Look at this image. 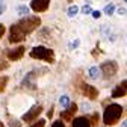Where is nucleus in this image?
I'll return each instance as SVG.
<instances>
[{
  "label": "nucleus",
  "instance_id": "obj_23",
  "mask_svg": "<svg viewBox=\"0 0 127 127\" xmlns=\"http://www.w3.org/2000/svg\"><path fill=\"white\" fill-rule=\"evenodd\" d=\"M8 67H9V64H8V62H5V61L2 62V61H0V71H2V70H6Z\"/></svg>",
  "mask_w": 127,
  "mask_h": 127
},
{
  "label": "nucleus",
  "instance_id": "obj_29",
  "mask_svg": "<svg viewBox=\"0 0 127 127\" xmlns=\"http://www.w3.org/2000/svg\"><path fill=\"white\" fill-rule=\"evenodd\" d=\"M5 30H6V29H5V26H3V24H0V38L3 36V33H5Z\"/></svg>",
  "mask_w": 127,
  "mask_h": 127
},
{
  "label": "nucleus",
  "instance_id": "obj_28",
  "mask_svg": "<svg viewBox=\"0 0 127 127\" xmlns=\"http://www.w3.org/2000/svg\"><path fill=\"white\" fill-rule=\"evenodd\" d=\"M5 11H6V5H5V3H2V5H0V15H2Z\"/></svg>",
  "mask_w": 127,
  "mask_h": 127
},
{
  "label": "nucleus",
  "instance_id": "obj_10",
  "mask_svg": "<svg viewBox=\"0 0 127 127\" xmlns=\"http://www.w3.org/2000/svg\"><path fill=\"white\" fill-rule=\"evenodd\" d=\"M24 55V47H17V49H12L8 52V59L9 61H20Z\"/></svg>",
  "mask_w": 127,
  "mask_h": 127
},
{
  "label": "nucleus",
  "instance_id": "obj_20",
  "mask_svg": "<svg viewBox=\"0 0 127 127\" xmlns=\"http://www.w3.org/2000/svg\"><path fill=\"white\" fill-rule=\"evenodd\" d=\"M30 127H45V120H38V121H35L33 124H32Z\"/></svg>",
  "mask_w": 127,
  "mask_h": 127
},
{
  "label": "nucleus",
  "instance_id": "obj_13",
  "mask_svg": "<svg viewBox=\"0 0 127 127\" xmlns=\"http://www.w3.org/2000/svg\"><path fill=\"white\" fill-rule=\"evenodd\" d=\"M101 76V70L98 68V67H89V70H88V77L89 79H92V80H97V79Z\"/></svg>",
  "mask_w": 127,
  "mask_h": 127
},
{
  "label": "nucleus",
  "instance_id": "obj_8",
  "mask_svg": "<svg viewBox=\"0 0 127 127\" xmlns=\"http://www.w3.org/2000/svg\"><path fill=\"white\" fill-rule=\"evenodd\" d=\"M76 112H77V104H76V103H70V106L61 114V118L65 120V121H73Z\"/></svg>",
  "mask_w": 127,
  "mask_h": 127
},
{
  "label": "nucleus",
  "instance_id": "obj_22",
  "mask_svg": "<svg viewBox=\"0 0 127 127\" xmlns=\"http://www.w3.org/2000/svg\"><path fill=\"white\" fill-rule=\"evenodd\" d=\"M9 126H11V127H21V123L17 121V120H12V121L9 123Z\"/></svg>",
  "mask_w": 127,
  "mask_h": 127
},
{
  "label": "nucleus",
  "instance_id": "obj_7",
  "mask_svg": "<svg viewBox=\"0 0 127 127\" xmlns=\"http://www.w3.org/2000/svg\"><path fill=\"white\" fill-rule=\"evenodd\" d=\"M50 5V0H32L30 2V8L33 9L35 12H44L47 11Z\"/></svg>",
  "mask_w": 127,
  "mask_h": 127
},
{
  "label": "nucleus",
  "instance_id": "obj_2",
  "mask_svg": "<svg viewBox=\"0 0 127 127\" xmlns=\"http://www.w3.org/2000/svg\"><path fill=\"white\" fill-rule=\"evenodd\" d=\"M30 58L33 59H39V61H45V62H55V53L52 49H47L44 45H36L30 50Z\"/></svg>",
  "mask_w": 127,
  "mask_h": 127
},
{
  "label": "nucleus",
  "instance_id": "obj_26",
  "mask_svg": "<svg viewBox=\"0 0 127 127\" xmlns=\"http://www.w3.org/2000/svg\"><path fill=\"white\" fill-rule=\"evenodd\" d=\"M92 17L94 18H100L101 17V12L100 11H92Z\"/></svg>",
  "mask_w": 127,
  "mask_h": 127
},
{
  "label": "nucleus",
  "instance_id": "obj_27",
  "mask_svg": "<svg viewBox=\"0 0 127 127\" xmlns=\"http://www.w3.org/2000/svg\"><path fill=\"white\" fill-rule=\"evenodd\" d=\"M91 120H92V124H97L98 123V114H94Z\"/></svg>",
  "mask_w": 127,
  "mask_h": 127
},
{
  "label": "nucleus",
  "instance_id": "obj_25",
  "mask_svg": "<svg viewBox=\"0 0 127 127\" xmlns=\"http://www.w3.org/2000/svg\"><path fill=\"white\" fill-rule=\"evenodd\" d=\"M52 127H65V124H64L62 121H55Z\"/></svg>",
  "mask_w": 127,
  "mask_h": 127
},
{
  "label": "nucleus",
  "instance_id": "obj_32",
  "mask_svg": "<svg viewBox=\"0 0 127 127\" xmlns=\"http://www.w3.org/2000/svg\"><path fill=\"white\" fill-rule=\"evenodd\" d=\"M0 127H5V126H3V123H2V121H0Z\"/></svg>",
  "mask_w": 127,
  "mask_h": 127
},
{
  "label": "nucleus",
  "instance_id": "obj_33",
  "mask_svg": "<svg viewBox=\"0 0 127 127\" xmlns=\"http://www.w3.org/2000/svg\"><path fill=\"white\" fill-rule=\"evenodd\" d=\"M2 3H3V0H0V5H2Z\"/></svg>",
  "mask_w": 127,
  "mask_h": 127
},
{
  "label": "nucleus",
  "instance_id": "obj_24",
  "mask_svg": "<svg viewBox=\"0 0 127 127\" xmlns=\"http://www.w3.org/2000/svg\"><path fill=\"white\" fill-rule=\"evenodd\" d=\"M117 12H118V15H126V14H127V9H126V8H118Z\"/></svg>",
  "mask_w": 127,
  "mask_h": 127
},
{
  "label": "nucleus",
  "instance_id": "obj_17",
  "mask_svg": "<svg viewBox=\"0 0 127 127\" xmlns=\"http://www.w3.org/2000/svg\"><path fill=\"white\" fill-rule=\"evenodd\" d=\"M115 11H117V8H115V5H114V3L106 5V6H104V9H103V12H104L106 15H112Z\"/></svg>",
  "mask_w": 127,
  "mask_h": 127
},
{
  "label": "nucleus",
  "instance_id": "obj_14",
  "mask_svg": "<svg viewBox=\"0 0 127 127\" xmlns=\"http://www.w3.org/2000/svg\"><path fill=\"white\" fill-rule=\"evenodd\" d=\"M15 11H17L18 15H21V17H26V15H29V8L26 5H18L17 8H15Z\"/></svg>",
  "mask_w": 127,
  "mask_h": 127
},
{
  "label": "nucleus",
  "instance_id": "obj_19",
  "mask_svg": "<svg viewBox=\"0 0 127 127\" xmlns=\"http://www.w3.org/2000/svg\"><path fill=\"white\" fill-rule=\"evenodd\" d=\"M79 44H80V41H79V39H74V41H71V42L68 44V49H70V50H74V49H77V47H79Z\"/></svg>",
  "mask_w": 127,
  "mask_h": 127
},
{
  "label": "nucleus",
  "instance_id": "obj_16",
  "mask_svg": "<svg viewBox=\"0 0 127 127\" xmlns=\"http://www.w3.org/2000/svg\"><path fill=\"white\" fill-rule=\"evenodd\" d=\"M59 104L62 106V109H67L70 106V97L68 95H62V97L59 98Z\"/></svg>",
  "mask_w": 127,
  "mask_h": 127
},
{
  "label": "nucleus",
  "instance_id": "obj_15",
  "mask_svg": "<svg viewBox=\"0 0 127 127\" xmlns=\"http://www.w3.org/2000/svg\"><path fill=\"white\" fill-rule=\"evenodd\" d=\"M79 11H80V9H79V6L73 5V6H70V8H68V11H67V15H68L70 18H73V17H76V15L79 14Z\"/></svg>",
  "mask_w": 127,
  "mask_h": 127
},
{
  "label": "nucleus",
  "instance_id": "obj_5",
  "mask_svg": "<svg viewBox=\"0 0 127 127\" xmlns=\"http://www.w3.org/2000/svg\"><path fill=\"white\" fill-rule=\"evenodd\" d=\"M26 38V33L18 27V24H12L9 30V42H20Z\"/></svg>",
  "mask_w": 127,
  "mask_h": 127
},
{
  "label": "nucleus",
  "instance_id": "obj_11",
  "mask_svg": "<svg viewBox=\"0 0 127 127\" xmlns=\"http://www.w3.org/2000/svg\"><path fill=\"white\" fill-rule=\"evenodd\" d=\"M83 94L86 95V97H89L91 100L98 97V91L95 89L94 86H91V85H83Z\"/></svg>",
  "mask_w": 127,
  "mask_h": 127
},
{
  "label": "nucleus",
  "instance_id": "obj_31",
  "mask_svg": "<svg viewBox=\"0 0 127 127\" xmlns=\"http://www.w3.org/2000/svg\"><path fill=\"white\" fill-rule=\"evenodd\" d=\"M121 127H127V120H126V121H123V124H121Z\"/></svg>",
  "mask_w": 127,
  "mask_h": 127
},
{
  "label": "nucleus",
  "instance_id": "obj_6",
  "mask_svg": "<svg viewBox=\"0 0 127 127\" xmlns=\"http://www.w3.org/2000/svg\"><path fill=\"white\" fill-rule=\"evenodd\" d=\"M42 112V106L41 104H35L33 107H30L27 112L23 115V121H26V123H29V121H33V120H36L38 118V115Z\"/></svg>",
  "mask_w": 127,
  "mask_h": 127
},
{
  "label": "nucleus",
  "instance_id": "obj_18",
  "mask_svg": "<svg viewBox=\"0 0 127 127\" xmlns=\"http://www.w3.org/2000/svg\"><path fill=\"white\" fill-rule=\"evenodd\" d=\"M8 85V77L6 76H0V92H2Z\"/></svg>",
  "mask_w": 127,
  "mask_h": 127
},
{
  "label": "nucleus",
  "instance_id": "obj_1",
  "mask_svg": "<svg viewBox=\"0 0 127 127\" xmlns=\"http://www.w3.org/2000/svg\"><path fill=\"white\" fill-rule=\"evenodd\" d=\"M121 115H123V107L120 106V104H109V106H106V109H104V114H103V123L106 124V126H114L117 121H120V118H121Z\"/></svg>",
  "mask_w": 127,
  "mask_h": 127
},
{
  "label": "nucleus",
  "instance_id": "obj_30",
  "mask_svg": "<svg viewBox=\"0 0 127 127\" xmlns=\"http://www.w3.org/2000/svg\"><path fill=\"white\" fill-rule=\"evenodd\" d=\"M82 109H83V110H89V109H91V106H89L88 103H83V104H82Z\"/></svg>",
  "mask_w": 127,
  "mask_h": 127
},
{
  "label": "nucleus",
  "instance_id": "obj_3",
  "mask_svg": "<svg viewBox=\"0 0 127 127\" xmlns=\"http://www.w3.org/2000/svg\"><path fill=\"white\" fill-rule=\"evenodd\" d=\"M17 24H18V27L24 32V33L27 35V33H30V32H33L41 24V20H39V17H35V15H26V17L21 18Z\"/></svg>",
  "mask_w": 127,
  "mask_h": 127
},
{
  "label": "nucleus",
  "instance_id": "obj_21",
  "mask_svg": "<svg viewBox=\"0 0 127 127\" xmlns=\"http://www.w3.org/2000/svg\"><path fill=\"white\" fill-rule=\"evenodd\" d=\"M82 12L86 15V14H92V8L89 6V5H85L83 8H82Z\"/></svg>",
  "mask_w": 127,
  "mask_h": 127
},
{
  "label": "nucleus",
  "instance_id": "obj_9",
  "mask_svg": "<svg viewBox=\"0 0 127 127\" xmlns=\"http://www.w3.org/2000/svg\"><path fill=\"white\" fill-rule=\"evenodd\" d=\"M126 94H127V80H123V82H120V83L114 88L112 97H114V98H120V97H124Z\"/></svg>",
  "mask_w": 127,
  "mask_h": 127
},
{
  "label": "nucleus",
  "instance_id": "obj_4",
  "mask_svg": "<svg viewBox=\"0 0 127 127\" xmlns=\"http://www.w3.org/2000/svg\"><path fill=\"white\" fill-rule=\"evenodd\" d=\"M100 70H101V73H103L106 77H112V76L117 74V71H118V65H117V62H115V61H106V62L101 64Z\"/></svg>",
  "mask_w": 127,
  "mask_h": 127
},
{
  "label": "nucleus",
  "instance_id": "obj_34",
  "mask_svg": "<svg viewBox=\"0 0 127 127\" xmlns=\"http://www.w3.org/2000/svg\"><path fill=\"white\" fill-rule=\"evenodd\" d=\"M124 2H126V3H127V0H124Z\"/></svg>",
  "mask_w": 127,
  "mask_h": 127
},
{
  "label": "nucleus",
  "instance_id": "obj_12",
  "mask_svg": "<svg viewBox=\"0 0 127 127\" xmlns=\"http://www.w3.org/2000/svg\"><path fill=\"white\" fill-rule=\"evenodd\" d=\"M73 127H91V123L85 117H79L73 120Z\"/></svg>",
  "mask_w": 127,
  "mask_h": 127
}]
</instances>
